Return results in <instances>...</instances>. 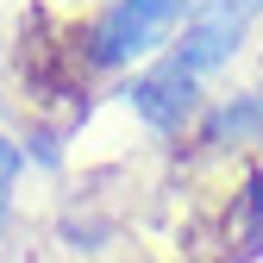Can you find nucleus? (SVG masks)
I'll return each mask as SVG.
<instances>
[{
	"mask_svg": "<svg viewBox=\"0 0 263 263\" xmlns=\"http://www.w3.org/2000/svg\"><path fill=\"white\" fill-rule=\"evenodd\" d=\"M194 13V0H107L94 25L82 31V63L88 69H132L151 63L163 44H176L182 19Z\"/></svg>",
	"mask_w": 263,
	"mask_h": 263,
	"instance_id": "f257e3e1",
	"label": "nucleus"
},
{
	"mask_svg": "<svg viewBox=\"0 0 263 263\" xmlns=\"http://www.w3.org/2000/svg\"><path fill=\"white\" fill-rule=\"evenodd\" d=\"M251 19H257V7H251V0H194V13L182 19V31H176L170 57L182 63L188 76H201V82H207L213 69H226V63L238 57V44H245Z\"/></svg>",
	"mask_w": 263,
	"mask_h": 263,
	"instance_id": "f03ea898",
	"label": "nucleus"
},
{
	"mask_svg": "<svg viewBox=\"0 0 263 263\" xmlns=\"http://www.w3.org/2000/svg\"><path fill=\"white\" fill-rule=\"evenodd\" d=\"M125 107L151 132H163V138H170V132H188L201 119V76H188L176 57H157V63H144V69L125 82Z\"/></svg>",
	"mask_w": 263,
	"mask_h": 263,
	"instance_id": "7ed1b4c3",
	"label": "nucleus"
},
{
	"mask_svg": "<svg viewBox=\"0 0 263 263\" xmlns=\"http://www.w3.org/2000/svg\"><path fill=\"white\" fill-rule=\"evenodd\" d=\"M263 138V101L257 94H238L232 107H219L207 119V144H257Z\"/></svg>",
	"mask_w": 263,
	"mask_h": 263,
	"instance_id": "20e7f679",
	"label": "nucleus"
},
{
	"mask_svg": "<svg viewBox=\"0 0 263 263\" xmlns=\"http://www.w3.org/2000/svg\"><path fill=\"white\" fill-rule=\"evenodd\" d=\"M19 170H25V151L13 138H0V226L13 213V188H19Z\"/></svg>",
	"mask_w": 263,
	"mask_h": 263,
	"instance_id": "39448f33",
	"label": "nucleus"
},
{
	"mask_svg": "<svg viewBox=\"0 0 263 263\" xmlns=\"http://www.w3.org/2000/svg\"><path fill=\"white\" fill-rule=\"evenodd\" d=\"M245 238H251V251H263V170L245 188Z\"/></svg>",
	"mask_w": 263,
	"mask_h": 263,
	"instance_id": "423d86ee",
	"label": "nucleus"
}]
</instances>
